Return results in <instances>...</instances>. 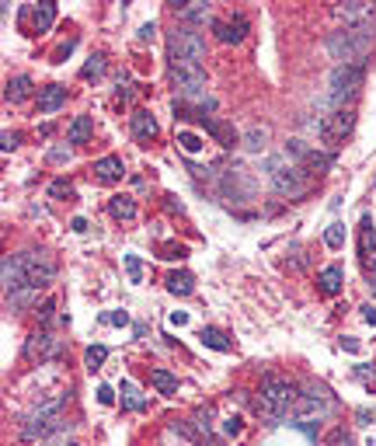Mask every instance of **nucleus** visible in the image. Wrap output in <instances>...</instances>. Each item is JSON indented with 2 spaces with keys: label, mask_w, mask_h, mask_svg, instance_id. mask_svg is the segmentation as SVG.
I'll return each mask as SVG.
<instances>
[{
  "label": "nucleus",
  "mask_w": 376,
  "mask_h": 446,
  "mask_svg": "<svg viewBox=\"0 0 376 446\" xmlns=\"http://www.w3.org/2000/svg\"><path fill=\"white\" fill-rule=\"evenodd\" d=\"M331 398H314V394H300V401L293 405V415L300 422H314V419H328L331 415Z\"/></svg>",
  "instance_id": "nucleus-11"
},
{
  "label": "nucleus",
  "mask_w": 376,
  "mask_h": 446,
  "mask_svg": "<svg viewBox=\"0 0 376 446\" xmlns=\"http://www.w3.org/2000/svg\"><path fill=\"white\" fill-rule=\"evenodd\" d=\"M324 244H328L331 251L345 248V227H342V223H331V227L324 230Z\"/></svg>",
  "instance_id": "nucleus-32"
},
{
  "label": "nucleus",
  "mask_w": 376,
  "mask_h": 446,
  "mask_svg": "<svg viewBox=\"0 0 376 446\" xmlns=\"http://www.w3.org/2000/svg\"><path fill=\"white\" fill-rule=\"evenodd\" d=\"M53 310H56V303H53V300H46V303H42V310H39V321H42V324H49V321H53Z\"/></svg>",
  "instance_id": "nucleus-46"
},
{
  "label": "nucleus",
  "mask_w": 376,
  "mask_h": 446,
  "mask_svg": "<svg viewBox=\"0 0 376 446\" xmlns=\"http://www.w3.org/2000/svg\"><path fill=\"white\" fill-rule=\"evenodd\" d=\"M122 262H126V272H129V282H143V262H140V255H126Z\"/></svg>",
  "instance_id": "nucleus-36"
},
{
  "label": "nucleus",
  "mask_w": 376,
  "mask_h": 446,
  "mask_svg": "<svg viewBox=\"0 0 376 446\" xmlns=\"http://www.w3.org/2000/svg\"><path fill=\"white\" fill-rule=\"evenodd\" d=\"M94 133V122L91 115H77L74 122H70V133H67V143H88Z\"/></svg>",
  "instance_id": "nucleus-24"
},
{
  "label": "nucleus",
  "mask_w": 376,
  "mask_h": 446,
  "mask_svg": "<svg viewBox=\"0 0 376 446\" xmlns=\"http://www.w3.org/2000/svg\"><path fill=\"white\" fill-rule=\"evenodd\" d=\"M129 122H133V136H136V140H143V143H150V140L161 133L157 119H154L147 108H136V112L129 115Z\"/></svg>",
  "instance_id": "nucleus-16"
},
{
  "label": "nucleus",
  "mask_w": 376,
  "mask_h": 446,
  "mask_svg": "<svg viewBox=\"0 0 376 446\" xmlns=\"http://www.w3.org/2000/svg\"><path fill=\"white\" fill-rule=\"evenodd\" d=\"M53 21H56V4L53 0H42V4H35L32 7V28L42 35V32H49L53 28Z\"/></svg>",
  "instance_id": "nucleus-22"
},
{
  "label": "nucleus",
  "mask_w": 376,
  "mask_h": 446,
  "mask_svg": "<svg viewBox=\"0 0 376 446\" xmlns=\"http://www.w3.org/2000/svg\"><path fill=\"white\" fill-rule=\"evenodd\" d=\"M168 289H171L175 296H188V293L195 289V275H192V272H171V275H168Z\"/></svg>",
  "instance_id": "nucleus-27"
},
{
  "label": "nucleus",
  "mask_w": 376,
  "mask_h": 446,
  "mask_svg": "<svg viewBox=\"0 0 376 446\" xmlns=\"http://www.w3.org/2000/svg\"><path fill=\"white\" fill-rule=\"evenodd\" d=\"M49 161H53V164H67V161H70V147H53V150H49Z\"/></svg>",
  "instance_id": "nucleus-41"
},
{
  "label": "nucleus",
  "mask_w": 376,
  "mask_h": 446,
  "mask_svg": "<svg viewBox=\"0 0 376 446\" xmlns=\"http://www.w3.org/2000/svg\"><path fill=\"white\" fill-rule=\"evenodd\" d=\"M373 185H376V178H373Z\"/></svg>",
  "instance_id": "nucleus-57"
},
{
  "label": "nucleus",
  "mask_w": 376,
  "mask_h": 446,
  "mask_svg": "<svg viewBox=\"0 0 376 446\" xmlns=\"http://www.w3.org/2000/svg\"><path fill=\"white\" fill-rule=\"evenodd\" d=\"M94 178L101 181V185H115V181H122L126 175V164H122V157H115V154H105V157H98L94 161Z\"/></svg>",
  "instance_id": "nucleus-14"
},
{
  "label": "nucleus",
  "mask_w": 376,
  "mask_h": 446,
  "mask_svg": "<svg viewBox=\"0 0 376 446\" xmlns=\"http://www.w3.org/2000/svg\"><path fill=\"white\" fill-rule=\"evenodd\" d=\"M0 282H4V296H11V293H18V289L25 286V268H21V258H18V255H7V258H4Z\"/></svg>",
  "instance_id": "nucleus-15"
},
{
  "label": "nucleus",
  "mask_w": 376,
  "mask_h": 446,
  "mask_svg": "<svg viewBox=\"0 0 376 446\" xmlns=\"http://www.w3.org/2000/svg\"><path fill=\"white\" fill-rule=\"evenodd\" d=\"M0 140H4V154H11V150H14V147H18V140H21V136H18V133H11V129H7V133H4V136H0Z\"/></svg>",
  "instance_id": "nucleus-45"
},
{
  "label": "nucleus",
  "mask_w": 376,
  "mask_h": 446,
  "mask_svg": "<svg viewBox=\"0 0 376 446\" xmlns=\"http://www.w3.org/2000/svg\"><path fill=\"white\" fill-rule=\"evenodd\" d=\"M335 14H338V18H345V25H363V21H376V4H370V0L335 4Z\"/></svg>",
  "instance_id": "nucleus-12"
},
{
  "label": "nucleus",
  "mask_w": 376,
  "mask_h": 446,
  "mask_svg": "<svg viewBox=\"0 0 376 446\" xmlns=\"http://www.w3.org/2000/svg\"><path fill=\"white\" fill-rule=\"evenodd\" d=\"M324 446H352L349 443V436H345V429H335L328 440H324Z\"/></svg>",
  "instance_id": "nucleus-42"
},
{
  "label": "nucleus",
  "mask_w": 376,
  "mask_h": 446,
  "mask_svg": "<svg viewBox=\"0 0 376 446\" xmlns=\"http://www.w3.org/2000/svg\"><path fill=\"white\" fill-rule=\"evenodd\" d=\"M168 74H171V88L178 94L175 101L192 105V108H202V112H213V108H216V98L209 94V81H206V70H202V67L171 63Z\"/></svg>",
  "instance_id": "nucleus-3"
},
{
  "label": "nucleus",
  "mask_w": 376,
  "mask_h": 446,
  "mask_svg": "<svg viewBox=\"0 0 376 446\" xmlns=\"http://www.w3.org/2000/svg\"><path fill=\"white\" fill-rule=\"evenodd\" d=\"M108 209H112L115 220H133V216H136V202H133L129 195H112Z\"/></svg>",
  "instance_id": "nucleus-28"
},
{
  "label": "nucleus",
  "mask_w": 376,
  "mask_h": 446,
  "mask_svg": "<svg viewBox=\"0 0 376 446\" xmlns=\"http://www.w3.org/2000/svg\"><path fill=\"white\" fill-rule=\"evenodd\" d=\"M119 394H122V408H129V412H143L147 408V398L140 394V387L133 380H122L119 383Z\"/></svg>",
  "instance_id": "nucleus-23"
},
{
  "label": "nucleus",
  "mask_w": 376,
  "mask_h": 446,
  "mask_svg": "<svg viewBox=\"0 0 376 446\" xmlns=\"http://www.w3.org/2000/svg\"><path fill=\"white\" fill-rule=\"evenodd\" d=\"M359 255H363V265L370 268V272H376V244H370V248L359 251Z\"/></svg>",
  "instance_id": "nucleus-43"
},
{
  "label": "nucleus",
  "mask_w": 376,
  "mask_h": 446,
  "mask_svg": "<svg viewBox=\"0 0 376 446\" xmlns=\"http://www.w3.org/2000/svg\"><path fill=\"white\" fill-rule=\"evenodd\" d=\"M171 324H188V314L185 310H175V314H171Z\"/></svg>",
  "instance_id": "nucleus-54"
},
{
  "label": "nucleus",
  "mask_w": 376,
  "mask_h": 446,
  "mask_svg": "<svg viewBox=\"0 0 376 446\" xmlns=\"http://www.w3.org/2000/svg\"><path fill=\"white\" fill-rule=\"evenodd\" d=\"M300 401V391L293 380H286L279 373H265L262 376V387L251 401V412L262 419V422H282L286 415H293V405Z\"/></svg>",
  "instance_id": "nucleus-1"
},
{
  "label": "nucleus",
  "mask_w": 376,
  "mask_h": 446,
  "mask_svg": "<svg viewBox=\"0 0 376 446\" xmlns=\"http://www.w3.org/2000/svg\"><path fill=\"white\" fill-rule=\"evenodd\" d=\"M154 32H157V25H154V21H150V25H143V28H140V42L154 39Z\"/></svg>",
  "instance_id": "nucleus-50"
},
{
  "label": "nucleus",
  "mask_w": 376,
  "mask_h": 446,
  "mask_svg": "<svg viewBox=\"0 0 376 446\" xmlns=\"http://www.w3.org/2000/svg\"><path fill=\"white\" fill-rule=\"evenodd\" d=\"M363 321H366V324H376V307H373V303H366V307H363Z\"/></svg>",
  "instance_id": "nucleus-51"
},
{
  "label": "nucleus",
  "mask_w": 376,
  "mask_h": 446,
  "mask_svg": "<svg viewBox=\"0 0 376 446\" xmlns=\"http://www.w3.org/2000/svg\"><path fill=\"white\" fill-rule=\"evenodd\" d=\"M213 32H216V39L227 42V46H230V42H241V39L248 35V18L237 14L234 21H213Z\"/></svg>",
  "instance_id": "nucleus-18"
},
{
  "label": "nucleus",
  "mask_w": 376,
  "mask_h": 446,
  "mask_svg": "<svg viewBox=\"0 0 376 446\" xmlns=\"http://www.w3.org/2000/svg\"><path fill=\"white\" fill-rule=\"evenodd\" d=\"M175 14H178V25L199 28V25L209 21V4L206 0H178L175 4Z\"/></svg>",
  "instance_id": "nucleus-13"
},
{
  "label": "nucleus",
  "mask_w": 376,
  "mask_h": 446,
  "mask_svg": "<svg viewBox=\"0 0 376 446\" xmlns=\"http://www.w3.org/2000/svg\"><path fill=\"white\" fill-rule=\"evenodd\" d=\"M74 46H77V42H74V39H70V42H67V46H60V49H56V53H53V63H63V60H67V56H70V49H74Z\"/></svg>",
  "instance_id": "nucleus-44"
},
{
  "label": "nucleus",
  "mask_w": 376,
  "mask_h": 446,
  "mask_svg": "<svg viewBox=\"0 0 376 446\" xmlns=\"http://www.w3.org/2000/svg\"><path fill=\"white\" fill-rule=\"evenodd\" d=\"M178 143H182V150H188V154H199L206 143H202V136H195V133H188V129H182L178 133Z\"/></svg>",
  "instance_id": "nucleus-34"
},
{
  "label": "nucleus",
  "mask_w": 376,
  "mask_h": 446,
  "mask_svg": "<svg viewBox=\"0 0 376 446\" xmlns=\"http://www.w3.org/2000/svg\"><path fill=\"white\" fill-rule=\"evenodd\" d=\"M63 401H67V398L56 394V398L35 405L32 412H25V419L18 422V436H21L25 443H42V440H49L53 433H60V429H63V419H60Z\"/></svg>",
  "instance_id": "nucleus-4"
},
{
  "label": "nucleus",
  "mask_w": 376,
  "mask_h": 446,
  "mask_svg": "<svg viewBox=\"0 0 376 446\" xmlns=\"http://www.w3.org/2000/svg\"><path fill=\"white\" fill-rule=\"evenodd\" d=\"M49 195H53V199H70V195H74V185L67 178H56L49 185Z\"/></svg>",
  "instance_id": "nucleus-37"
},
{
  "label": "nucleus",
  "mask_w": 376,
  "mask_h": 446,
  "mask_svg": "<svg viewBox=\"0 0 376 446\" xmlns=\"http://www.w3.org/2000/svg\"><path fill=\"white\" fill-rule=\"evenodd\" d=\"M101 70H105V56L98 53V56H91V60L84 63V70H81V77H84V81H94V77H101Z\"/></svg>",
  "instance_id": "nucleus-35"
},
{
  "label": "nucleus",
  "mask_w": 376,
  "mask_h": 446,
  "mask_svg": "<svg viewBox=\"0 0 376 446\" xmlns=\"http://www.w3.org/2000/svg\"><path fill=\"white\" fill-rule=\"evenodd\" d=\"M70 227H74V230H77V234H84V230H88V220H84V216H77V220H74V223H70Z\"/></svg>",
  "instance_id": "nucleus-55"
},
{
  "label": "nucleus",
  "mask_w": 376,
  "mask_h": 446,
  "mask_svg": "<svg viewBox=\"0 0 376 446\" xmlns=\"http://www.w3.org/2000/svg\"><path fill=\"white\" fill-rule=\"evenodd\" d=\"M199 339H202V346H209V349H216V353H230V349H234V342H230L220 328H202Z\"/></svg>",
  "instance_id": "nucleus-25"
},
{
  "label": "nucleus",
  "mask_w": 376,
  "mask_h": 446,
  "mask_svg": "<svg viewBox=\"0 0 376 446\" xmlns=\"http://www.w3.org/2000/svg\"><path fill=\"white\" fill-rule=\"evenodd\" d=\"M168 60L171 63L202 67V60H206V39H202V32L188 28V25H175V32H168Z\"/></svg>",
  "instance_id": "nucleus-7"
},
{
  "label": "nucleus",
  "mask_w": 376,
  "mask_h": 446,
  "mask_svg": "<svg viewBox=\"0 0 376 446\" xmlns=\"http://www.w3.org/2000/svg\"><path fill=\"white\" fill-rule=\"evenodd\" d=\"M370 244H376V230H373V220L366 216V220H363V237H359V251H366Z\"/></svg>",
  "instance_id": "nucleus-38"
},
{
  "label": "nucleus",
  "mask_w": 376,
  "mask_h": 446,
  "mask_svg": "<svg viewBox=\"0 0 376 446\" xmlns=\"http://www.w3.org/2000/svg\"><path fill=\"white\" fill-rule=\"evenodd\" d=\"M35 300H39V289H35V286H21L18 293L7 296V307H11V310H25V307H32Z\"/></svg>",
  "instance_id": "nucleus-29"
},
{
  "label": "nucleus",
  "mask_w": 376,
  "mask_h": 446,
  "mask_svg": "<svg viewBox=\"0 0 376 446\" xmlns=\"http://www.w3.org/2000/svg\"><path fill=\"white\" fill-rule=\"evenodd\" d=\"M35 446H67V436H63V429H60V433H53L49 440H42V443H35ZM70 446H74V443H70Z\"/></svg>",
  "instance_id": "nucleus-48"
},
{
  "label": "nucleus",
  "mask_w": 376,
  "mask_h": 446,
  "mask_svg": "<svg viewBox=\"0 0 376 446\" xmlns=\"http://www.w3.org/2000/svg\"><path fill=\"white\" fill-rule=\"evenodd\" d=\"M373 25L376 21H363V25H345V28L331 32L328 42H324L328 56L338 60V63H366V53L376 42Z\"/></svg>",
  "instance_id": "nucleus-2"
},
{
  "label": "nucleus",
  "mask_w": 376,
  "mask_h": 446,
  "mask_svg": "<svg viewBox=\"0 0 376 446\" xmlns=\"http://www.w3.org/2000/svg\"><path fill=\"white\" fill-rule=\"evenodd\" d=\"M265 140H269V133L255 126V129H251V133H248V136H244L241 143H244V150H251V154H258V150H265Z\"/></svg>",
  "instance_id": "nucleus-31"
},
{
  "label": "nucleus",
  "mask_w": 376,
  "mask_h": 446,
  "mask_svg": "<svg viewBox=\"0 0 376 446\" xmlns=\"http://www.w3.org/2000/svg\"><path fill=\"white\" fill-rule=\"evenodd\" d=\"M370 293H373V300H376V272L370 275Z\"/></svg>",
  "instance_id": "nucleus-56"
},
{
  "label": "nucleus",
  "mask_w": 376,
  "mask_h": 446,
  "mask_svg": "<svg viewBox=\"0 0 376 446\" xmlns=\"http://www.w3.org/2000/svg\"><path fill=\"white\" fill-rule=\"evenodd\" d=\"M335 164V157L331 154H321V150H314L310 147V154L300 161V168H303V175L307 178H317V175H328V168Z\"/></svg>",
  "instance_id": "nucleus-21"
},
{
  "label": "nucleus",
  "mask_w": 376,
  "mask_h": 446,
  "mask_svg": "<svg viewBox=\"0 0 376 446\" xmlns=\"http://www.w3.org/2000/svg\"><path fill=\"white\" fill-rule=\"evenodd\" d=\"M18 258H21V268H25V286L46 289L56 279V262L46 251H21Z\"/></svg>",
  "instance_id": "nucleus-8"
},
{
  "label": "nucleus",
  "mask_w": 376,
  "mask_h": 446,
  "mask_svg": "<svg viewBox=\"0 0 376 446\" xmlns=\"http://www.w3.org/2000/svg\"><path fill=\"white\" fill-rule=\"evenodd\" d=\"M363 77H366V63H338L328 81V112L352 108L356 94L363 88Z\"/></svg>",
  "instance_id": "nucleus-5"
},
{
  "label": "nucleus",
  "mask_w": 376,
  "mask_h": 446,
  "mask_svg": "<svg viewBox=\"0 0 376 446\" xmlns=\"http://www.w3.org/2000/svg\"><path fill=\"white\" fill-rule=\"evenodd\" d=\"M28 94H32V77L18 74V77H11V81H7V91H4V98H7V101H25Z\"/></svg>",
  "instance_id": "nucleus-26"
},
{
  "label": "nucleus",
  "mask_w": 376,
  "mask_h": 446,
  "mask_svg": "<svg viewBox=\"0 0 376 446\" xmlns=\"http://www.w3.org/2000/svg\"><path fill=\"white\" fill-rule=\"evenodd\" d=\"M185 255H188V251H185V248H182V244H178V248H175V244H168L161 258H185Z\"/></svg>",
  "instance_id": "nucleus-49"
},
{
  "label": "nucleus",
  "mask_w": 376,
  "mask_h": 446,
  "mask_svg": "<svg viewBox=\"0 0 376 446\" xmlns=\"http://www.w3.org/2000/svg\"><path fill=\"white\" fill-rule=\"evenodd\" d=\"M342 349H345V353H359L363 346H359L356 339H342Z\"/></svg>",
  "instance_id": "nucleus-52"
},
{
  "label": "nucleus",
  "mask_w": 376,
  "mask_h": 446,
  "mask_svg": "<svg viewBox=\"0 0 376 446\" xmlns=\"http://www.w3.org/2000/svg\"><path fill=\"white\" fill-rule=\"evenodd\" d=\"M356 419H359L363 426H370V419H373V412H370V408H359V412H356Z\"/></svg>",
  "instance_id": "nucleus-53"
},
{
  "label": "nucleus",
  "mask_w": 376,
  "mask_h": 446,
  "mask_svg": "<svg viewBox=\"0 0 376 446\" xmlns=\"http://www.w3.org/2000/svg\"><path fill=\"white\" fill-rule=\"evenodd\" d=\"M265 171H269V181L276 185V192H279L282 199H303L310 192V185H314V178H307L300 164H293L282 154L265 161Z\"/></svg>",
  "instance_id": "nucleus-6"
},
{
  "label": "nucleus",
  "mask_w": 376,
  "mask_h": 446,
  "mask_svg": "<svg viewBox=\"0 0 376 446\" xmlns=\"http://www.w3.org/2000/svg\"><path fill=\"white\" fill-rule=\"evenodd\" d=\"M60 349H63V339H56L53 332H32L28 339H25V359L28 362H46V359H56L60 356Z\"/></svg>",
  "instance_id": "nucleus-10"
},
{
  "label": "nucleus",
  "mask_w": 376,
  "mask_h": 446,
  "mask_svg": "<svg viewBox=\"0 0 376 446\" xmlns=\"http://www.w3.org/2000/svg\"><path fill=\"white\" fill-rule=\"evenodd\" d=\"M342 282H345V268L342 265H328V268H321V275H317V286H321L324 296H338L342 293Z\"/></svg>",
  "instance_id": "nucleus-20"
},
{
  "label": "nucleus",
  "mask_w": 376,
  "mask_h": 446,
  "mask_svg": "<svg viewBox=\"0 0 376 446\" xmlns=\"http://www.w3.org/2000/svg\"><path fill=\"white\" fill-rule=\"evenodd\" d=\"M150 383H154L161 394H168V398H171V394H178V376H175V373H168V369H154V373H150Z\"/></svg>",
  "instance_id": "nucleus-30"
},
{
  "label": "nucleus",
  "mask_w": 376,
  "mask_h": 446,
  "mask_svg": "<svg viewBox=\"0 0 376 446\" xmlns=\"http://www.w3.org/2000/svg\"><path fill=\"white\" fill-rule=\"evenodd\" d=\"M98 401H101V405H115V391L101 383V387H98Z\"/></svg>",
  "instance_id": "nucleus-47"
},
{
  "label": "nucleus",
  "mask_w": 376,
  "mask_h": 446,
  "mask_svg": "<svg viewBox=\"0 0 376 446\" xmlns=\"http://www.w3.org/2000/svg\"><path fill=\"white\" fill-rule=\"evenodd\" d=\"M67 105V88L63 84H49V88H39V115H53Z\"/></svg>",
  "instance_id": "nucleus-17"
},
{
  "label": "nucleus",
  "mask_w": 376,
  "mask_h": 446,
  "mask_svg": "<svg viewBox=\"0 0 376 446\" xmlns=\"http://www.w3.org/2000/svg\"><path fill=\"white\" fill-rule=\"evenodd\" d=\"M223 433H227V436H241V433H244V422H241V415H230V419H223Z\"/></svg>",
  "instance_id": "nucleus-40"
},
{
  "label": "nucleus",
  "mask_w": 376,
  "mask_h": 446,
  "mask_svg": "<svg viewBox=\"0 0 376 446\" xmlns=\"http://www.w3.org/2000/svg\"><path fill=\"white\" fill-rule=\"evenodd\" d=\"M356 126V108H335V112H324L321 122H317V133L324 143H342Z\"/></svg>",
  "instance_id": "nucleus-9"
},
{
  "label": "nucleus",
  "mask_w": 376,
  "mask_h": 446,
  "mask_svg": "<svg viewBox=\"0 0 376 446\" xmlns=\"http://www.w3.org/2000/svg\"><path fill=\"white\" fill-rule=\"evenodd\" d=\"M202 126H206V133L220 143V147H234V143H241V136H237V129L230 126V122H223V119H202Z\"/></svg>",
  "instance_id": "nucleus-19"
},
{
  "label": "nucleus",
  "mask_w": 376,
  "mask_h": 446,
  "mask_svg": "<svg viewBox=\"0 0 376 446\" xmlns=\"http://www.w3.org/2000/svg\"><path fill=\"white\" fill-rule=\"evenodd\" d=\"M101 324H119V328H126V324H129V314H126V310H112V314H101Z\"/></svg>",
  "instance_id": "nucleus-39"
},
{
  "label": "nucleus",
  "mask_w": 376,
  "mask_h": 446,
  "mask_svg": "<svg viewBox=\"0 0 376 446\" xmlns=\"http://www.w3.org/2000/svg\"><path fill=\"white\" fill-rule=\"evenodd\" d=\"M105 359H108V346H91L88 349V356H84V362H88V369H101L105 366Z\"/></svg>",
  "instance_id": "nucleus-33"
}]
</instances>
